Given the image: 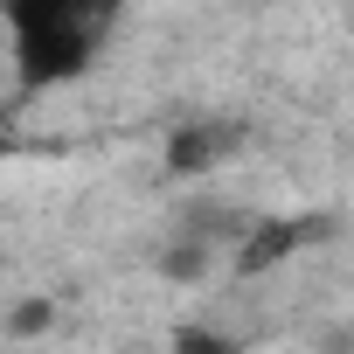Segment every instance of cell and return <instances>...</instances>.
I'll list each match as a JSON object with an SVG mask.
<instances>
[{"instance_id": "6da1fadb", "label": "cell", "mask_w": 354, "mask_h": 354, "mask_svg": "<svg viewBox=\"0 0 354 354\" xmlns=\"http://www.w3.org/2000/svg\"><path fill=\"white\" fill-rule=\"evenodd\" d=\"M118 15V0H8V21H15V56L35 84H56L70 70H84L104 42Z\"/></svg>"}, {"instance_id": "7a4b0ae2", "label": "cell", "mask_w": 354, "mask_h": 354, "mask_svg": "<svg viewBox=\"0 0 354 354\" xmlns=\"http://www.w3.org/2000/svg\"><path fill=\"white\" fill-rule=\"evenodd\" d=\"M230 146H236V125H188V132H174V167L181 174H209V167H223L230 160Z\"/></svg>"}, {"instance_id": "3957f363", "label": "cell", "mask_w": 354, "mask_h": 354, "mask_svg": "<svg viewBox=\"0 0 354 354\" xmlns=\"http://www.w3.org/2000/svg\"><path fill=\"white\" fill-rule=\"evenodd\" d=\"M174 354H230V340L216 326H181L174 333Z\"/></svg>"}]
</instances>
